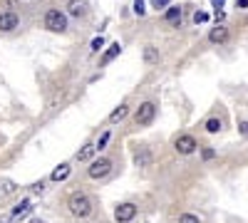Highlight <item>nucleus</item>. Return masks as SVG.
<instances>
[{
    "mask_svg": "<svg viewBox=\"0 0 248 223\" xmlns=\"http://www.w3.org/2000/svg\"><path fill=\"white\" fill-rule=\"evenodd\" d=\"M67 208L75 218H87L92 216L94 211V204H92V198L85 193V191H75L70 198H67Z\"/></svg>",
    "mask_w": 248,
    "mask_h": 223,
    "instance_id": "1",
    "label": "nucleus"
},
{
    "mask_svg": "<svg viewBox=\"0 0 248 223\" xmlns=\"http://www.w3.org/2000/svg\"><path fill=\"white\" fill-rule=\"evenodd\" d=\"M0 223H13V221H10V216H5V218H0Z\"/></svg>",
    "mask_w": 248,
    "mask_h": 223,
    "instance_id": "31",
    "label": "nucleus"
},
{
    "mask_svg": "<svg viewBox=\"0 0 248 223\" xmlns=\"http://www.w3.org/2000/svg\"><path fill=\"white\" fill-rule=\"evenodd\" d=\"M209 43H214V45H223V43H229V28L226 25H216V28H211V32H209Z\"/></svg>",
    "mask_w": 248,
    "mask_h": 223,
    "instance_id": "10",
    "label": "nucleus"
},
{
    "mask_svg": "<svg viewBox=\"0 0 248 223\" xmlns=\"http://www.w3.org/2000/svg\"><path fill=\"white\" fill-rule=\"evenodd\" d=\"M109 139H112V132H109V129H107V132H102V134H99V139L94 141V149H97V151H102V149H107V144H109Z\"/></svg>",
    "mask_w": 248,
    "mask_h": 223,
    "instance_id": "19",
    "label": "nucleus"
},
{
    "mask_svg": "<svg viewBox=\"0 0 248 223\" xmlns=\"http://www.w3.org/2000/svg\"><path fill=\"white\" fill-rule=\"evenodd\" d=\"M87 3H85V0H70V3H67V13L72 15V17H85L87 15Z\"/></svg>",
    "mask_w": 248,
    "mask_h": 223,
    "instance_id": "12",
    "label": "nucleus"
},
{
    "mask_svg": "<svg viewBox=\"0 0 248 223\" xmlns=\"http://www.w3.org/2000/svg\"><path fill=\"white\" fill-rule=\"evenodd\" d=\"M181 15H184V10L179 5H169L167 13H164V23L171 25V28H179L181 25Z\"/></svg>",
    "mask_w": 248,
    "mask_h": 223,
    "instance_id": "11",
    "label": "nucleus"
},
{
    "mask_svg": "<svg viewBox=\"0 0 248 223\" xmlns=\"http://www.w3.org/2000/svg\"><path fill=\"white\" fill-rule=\"evenodd\" d=\"M127 117H129V104H119L109 114V124H119V121H124Z\"/></svg>",
    "mask_w": 248,
    "mask_h": 223,
    "instance_id": "14",
    "label": "nucleus"
},
{
    "mask_svg": "<svg viewBox=\"0 0 248 223\" xmlns=\"http://www.w3.org/2000/svg\"><path fill=\"white\" fill-rule=\"evenodd\" d=\"M0 186H3V189H0V193H13V191H15V184H13V181H3Z\"/></svg>",
    "mask_w": 248,
    "mask_h": 223,
    "instance_id": "25",
    "label": "nucleus"
},
{
    "mask_svg": "<svg viewBox=\"0 0 248 223\" xmlns=\"http://www.w3.org/2000/svg\"><path fill=\"white\" fill-rule=\"evenodd\" d=\"M203 129L209 132V134H218V132L223 129V121H221L218 117H209V119L203 121Z\"/></svg>",
    "mask_w": 248,
    "mask_h": 223,
    "instance_id": "16",
    "label": "nucleus"
},
{
    "mask_svg": "<svg viewBox=\"0 0 248 223\" xmlns=\"http://www.w3.org/2000/svg\"><path fill=\"white\" fill-rule=\"evenodd\" d=\"M32 213V201L30 198H23L20 204L13 208V213H10V221L13 223H17V221H23V218H28Z\"/></svg>",
    "mask_w": 248,
    "mask_h": 223,
    "instance_id": "8",
    "label": "nucleus"
},
{
    "mask_svg": "<svg viewBox=\"0 0 248 223\" xmlns=\"http://www.w3.org/2000/svg\"><path fill=\"white\" fill-rule=\"evenodd\" d=\"M114 169V161L109 156H99V159H92L90 161V169H87V176L99 181V178H107Z\"/></svg>",
    "mask_w": 248,
    "mask_h": 223,
    "instance_id": "3",
    "label": "nucleus"
},
{
    "mask_svg": "<svg viewBox=\"0 0 248 223\" xmlns=\"http://www.w3.org/2000/svg\"><path fill=\"white\" fill-rule=\"evenodd\" d=\"M94 154H97V149H94V144H85L79 151H77V161H92L94 159Z\"/></svg>",
    "mask_w": 248,
    "mask_h": 223,
    "instance_id": "17",
    "label": "nucleus"
},
{
    "mask_svg": "<svg viewBox=\"0 0 248 223\" xmlns=\"http://www.w3.org/2000/svg\"><path fill=\"white\" fill-rule=\"evenodd\" d=\"M43 189H45V181H40V184H35V186H32V191H35V193H40Z\"/></svg>",
    "mask_w": 248,
    "mask_h": 223,
    "instance_id": "28",
    "label": "nucleus"
},
{
    "mask_svg": "<svg viewBox=\"0 0 248 223\" xmlns=\"http://www.w3.org/2000/svg\"><path fill=\"white\" fill-rule=\"evenodd\" d=\"M206 20H209V15H206L203 10H196V13H194V23H196V25L206 23Z\"/></svg>",
    "mask_w": 248,
    "mask_h": 223,
    "instance_id": "24",
    "label": "nucleus"
},
{
    "mask_svg": "<svg viewBox=\"0 0 248 223\" xmlns=\"http://www.w3.org/2000/svg\"><path fill=\"white\" fill-rule=\"evenodd\" d=\"M70 171H72V166H70V164H60V166H55V169H52L50 181H55V184H57V181H65V178L70 176Z\"/></svg>",
    "mask_w": 248,
    "mask_h": 223,
    "instance_id": "15",
    "label": "nucleus"
},
{
    "mask_svg": "<svg viewBox=\"0 0 248 223\" xmlns=\"http://www.w3.org/2000/svg\"><path fill=\"white\" fill-rule=\"evenodd\" d=\"M134 164H137V166H149V164H152L149 149H139V151L134 154Z\"/></svg>",
    "mask_w": 248,
    "mask_h": 223,
    "instance_id": "18",
    "label": "nucleus"
},
{
    "mask_svg": "<svg viewBox=\"0 0 248 223\" xmlns=\"http://www.w3.org/2000/svg\"><path fill=\"white\" fill-rule=\"evenodd\" d=\"M90 50H92V52H99V50H105V37H102V35H97V37L92 40Z\"/></svg>",
    "mask_w": 248,
    "mask_h": 223,
    "instance_id": "20",
    "label": "nucleus"
},
{
    "mask_svg": "<svg viewBox=\"0 0 248 223\" xmlns=\"http://www.w3.org/2000/svg\"><path fill=\"white\" fill-rule=\"evenodd\" d=\"M122 55V45L119 43H112V45H107V50L102 52V57H99V67H107L112 59H117Z\"/></svg>",
    "mask_w": 248,
    "mask_h": 223,
    "instance_id": "9",
    "label": "nucleus"
},
{
    "mask_svg": "<svg viewBox=\"0 0 248 223\" xmlns=\"http://www.w3.org/2000/svg\"><path fill=\"white\" fill-rule=\"evenodd\" d=\"M114 218H117V223H129V221H134V218H137V206L132 204V201H124V204H119V206L114 208Z\"/></svg>",
    "mask_w": 248,
    "mask_h": 223,
    "instance_id": "6",
    "label": "nucleus"
},
{
    "mask_svg": "<svg viewBox=\"0 0 248 223\" xmlns=\"http://www.w3.org/2000/svg\"><path fill=\"white\" fill-rule=\"evenodd\" d=\"M201 156H203L206 161H211V159L216 156V151H214V149H203V151H201Z\"/></svg>",
    "mask_w": 248,
    "mask_h": 223,
    "instance_id": "26",
    "label": "nucleus"
},
{
    "mask_svg": "<svg viewBox=\"0 0 248 223\" xmlns=\"http://www.w3.org/2000/svg\"><path fill=\"white\" fill-rule=\"evenodd\" d=\"M134 15H139V17L147 15V3L144 0H134Z\"/></svg>",
    "mask_w": 248,
    "mask_h": 223,
    "instance_id": "21",
    "label": "nucleus"
},
{
    "mask_svg": "<svg viewBox=\"0 0 248 223\" xmlns=\"http://www.w3.org/2000/svg\"><path fill=\"white\" fill-rule=\"evenodd\" d=\"M141 57H144V65H149V67H154V65H159V62H161V55H159V50H156V47H152V45L144 47Z\"/></svg>",
    "mask_w": 248,
    "mask_h": 223,
    "instance_id": "13",
    "label": "nucleus"
},
{
    "mask_svg": "<svg viewBox=\"0 0 248 223\" xmlns=\"http://www.w3.org/2000/svg\"><path fill=\"white\" fill-rule=\"evenodd\" d=\"M20 28V17L17 13L13 10H5V13H0V32H13Z\"/></svg>",
    "mask_w": 248,
    "mask_h": 223,
    "instance_id": "7",
    "label": "nucleus"
},
{
    "mask_svg": "<svg viewBox=\"0 0 248 223\" xmlns=\"http://www.w3.org/2000/svg\"><path fill=\"white\" fill-rule=\"evenodd\" d=\"M179 223H201V221H199V216H194V213H181V216H179Z\"/></svg>",
    "mask_w": 248,
    "mask_h": 223,
    "instance_id": "22",
    "label": "nucleus"
},
{
    "mask_svg": "<svg viewBox=\"0 0 248 223\" xmlns=\"http://www.w3.org/2000/svg\"><path fill=\"white\" fill-rule=\"evenodd\" d=\"M43 25H45L50 32L62 35V32H67V15L62 13L60 8H50V10L45 13V17H43Z\"/></svg>",
    "mask_w": 248,
    "mask_h": 223,
    "instance_id": "2",
    "label": "nucleus"
},
{
    "mask_svg": "<svg viewBox=\"0 0 248 223\" xmlns=\"http://www.w3.org/2000/svg\"><path fill=\"white\" fill-rule=\"evenodd\" d=\"M238 132H241L243 136H248V121H238Z\"/></svg>",
    "mask_w": 248,
    "mask_h": 223,
    "instance_id": "27",
    "label": "nucleus"
},
{
    "mask_svg": "<svg viewBox=\"0 0 248 223\" xmlns=\"http://www.w3.org/2000/svg\"><path fill=\"white\" fill-rule=\"evenodd\" d=\"M152 5H154L156 10H167V8L171 5V0H152Z\"/></svg>",
    "mask_w": 248,
    "mask_h": 223,
    "instance_id": "23",
    "label": "nucleus"
},
{
    "mask_svg": "<svg viewBox=\"0 0 248 223\" xmlns=\"http://www.w3.org/2000/svg\"><path fill=\"white\" fill-rule=\"evenodd\" d=\"M30 223H45V221H43V218H32Z\"/></svg>",
    "mask_w": 248,
    "mask_h": 223,
    "instance_id": "32",
    "label": "nucleus"
},
{
    "mask_svg": "<svg viewBox=\"0 0 248 223\" xmlns=\"http://www.w3.org/2000/svg\"><path fill=\"white\" fill-rule=\"evenodd\" d=\"M156 117V104L152 102V99H147V102H141L134 112V124L137 127H149L152 121Z\"/></svg>",
    "mask_w": 248,
    "mask_h": 223,
    "instance_id": "4",
    "label": "nucleus"
},
{
    "mask_svg": "<svg viewBox=\"0 0 248 223\" xmlns=\"http://www.w3.org/2000/svg\"><path fill=\"white\" fill-rule=\"evenodd\" d=\"M196 147H199V141H196L191 134H179V136L174 139V149H176L179 154H184V156L194 154V151H196Z\"/></svg>",
    "mask_w": 248,
    "mask_h": 223,
    "instance_id": "5",
    "label": "nucleus"
},
{
    "mask_svg": "<svg viewBox=\"0 0 248 223\" xmlns=\"http://www.w3.org/2000/svg\"><path fill=\"white\" fill-rule=\"evenodd\" d=\"M211 3L216 5V10H221V8H223V0H211Z\"/></svg>",
    "mask_w": 248,
    "mask_h": 223,
    "instance_id": "30",
    "label": "nucleus"
},
{
    "mask_svg": "<svg viewBox=\"0 0 248 223\" xmlns=\"http://www.w3.org/2000/svg\"><path fill=\"white\" fill-rule=\"evenodd\" d=\"M246 25H248V15H246Z\"/></svg>",
    "mask_w": 248,
    "mask_h": 223,
    "instance_id": "33",
    "label": "nucleus"
},
{
    "mask_svg": "<svg viewBox=\"0 0 248 223\" xmlns=\"http://www.w3.org/2000/svg\"><path fill=\"white\" fill-rule=\"evenodd\" d=\"M236 8H241V10L248 8V0H236Z\"/></svg>",
    "mask_w": 248,
    "mask_h": 223,
    "instance_id": "29",
    "label": "nucleus"
}]
</instances>
